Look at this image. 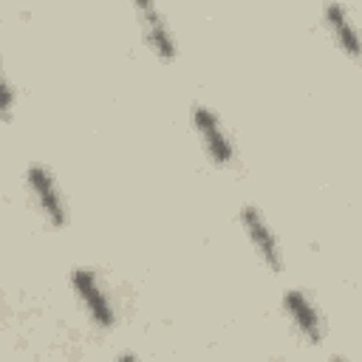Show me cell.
<instances>
[{"mask_svg": "<svg viewBox=\"0 0 362 362\" xmlns=\"http://www.w3.org/2000/svg\"><path fill=\"white\" fill-rule=\"evenodd\" d=\"M71 294L90 328L107 334L119 325V303L107 277L96 266H74L68 274Z\"/></svg>", "mask_w": 362, "mask_h": 362, "instance_id": "obj_1", "label": "cell"}, {"mask_svg": "<svg viewBox=\"0 0 362 362\" xmlns=\"http://www.w3.org/2000/svg\"><path fill=\"white\" fill-rule=\"evenodd\" d=\"M189 127L198 139L201 153L206 156V161L218 170H232L240 161L238 153V141L229 130V124L223 122V116L209 105V102H192L189 105Z\"/></svg>", "mask_w": 362, "mask_h": 362, "instance_id": "obj_2", "label": "cell"}, {"mask_svg": "<svg viewBox=\"0 0 362 362\" xmlns=\"http://www.w3.org/2000/svg\"><path fill=\"white\" fill-rule=\"evenodd\" d=\"M23 187L25 195L34 206V212L40 215V221L48 229H65L71 223V206H68V195L57 178V173L45 164V161H31L23 173Z\"/></svg>", "mask_w": 362, "mask_h": 362, "instance_id": "obj_3", "label": "cell"}, {"mask_svg": "<svg viewBox=\"0 0 362 362\" xmlns=\"http://www.w3.org/2000/svg\"><path fill=\"white\" fill-rule=\"evenodd\" d=\"M238 226L249 243V249L255 252L257 263L272 272V274H280L286 269V249H283V240L280 235L274 232L272 221L266 218V212L257 206V204H240L238 209Z\"/></svg>", "mask_w": 362, "mask_h": 362, "instance_id": "obj_4", "label": "cell"}, {"mask_svg": "<svg viewBox=\"0 0 362 362\" xmlns=\"http://www.w3.org/2000/svg\"><path fill=\"white\" fill-rule=\"evenodd\" d=\"M280 311H283L288 328L297 334V339H303L305 345H314V348L325 342L328 320H325V311L314 300L311 291H305L300 286L286 288L280 297Z\"/></svg>", "mask_w": 362, "mask_h": 362, "instance_id": "obj_5", "label": "cell"}, {"mask_svg": "<svg viewBox=\"0 0 362 362\" xmlns=\"http://www.w3.org/2000/svg\"><path fill=\"white\" fill-rule=\"evenodd\" d=\"M133 14L139 23V34H141L144 48L158 62H175L181 45H178V37H175V28H173L167 11L150 0H139V3H133Z\"/></svg>", "mask_w": 362, "mask_h": 362, "instance_id": "obj_6", "label": "cell"}, {"mask_svg": "<svg viewBox=\"0 0 362 362\" xmlns=\"http://www.w3.org/2000/svg\"><path fill=\"white\" fill-rule=\"evenodd\" d=\"M322 28L328 31L331 42L348 57V59H359V28L354 20V11L348 3H328L322 6Z\"/></svg>", "mask_w": 362, "mask_h": 362, "instance_id": "obj_7", "label": "cell"}, {"mask_svg": "<svg viewBox=\"0 0 362 362\" xmlns=\"http://www.w3.org/2000/svg\"><path fill=\"white\" fill-rule=\"evenodd\" d=\"M17 99H20L17 85H14V79L8 76L6 62H3V57H0V122H11V119H14Z\"/></svg>", "mask_w": 362, "mask_h": 362, "instance_id": "obj_8", "label": "cell"}, {"mask_svg": "<svg viewBox=\"0 0 362 362\" xmlns=\"http://www.w3.org/2000/svg\"><path fill=\"white\" fill-rule=\"evenodd\" d=\"M113 362H144L136 351H122V354H116V359Z\"/></svg>", "mask_w": 362, "mask_h": 362, "instance_id": "obj_9", "label": "cell"}, {"mask_svg": "<svg viewBox=\"0 0 362 362\" xmlns=\"http://www.w3.org/2000/svg\"><path fill=\"white\" fill-rule=\"evenodd\" d=\"M328 362H351V359L342 356V354H334V356H328Z\"/></svg>", "mask_w": 362, "mask_h": 362, "instance_id": "obj_10", "label": "cell"}]
</instances>
